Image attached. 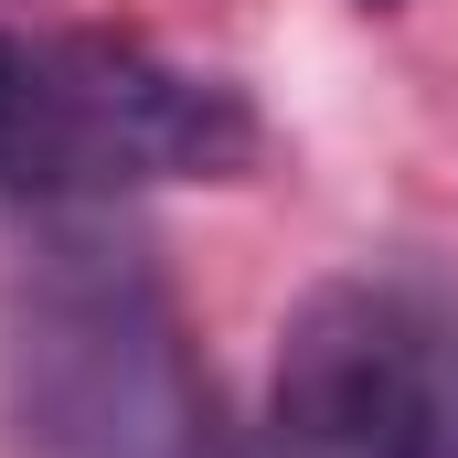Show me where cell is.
<instances>
[{
    "instance_id": "6da1fadb",
    "label": "cell",
    "mask_w": 458,
    "mask_h": 458,
    "mask_svg": "<svg viewBox=\"0 0 458 458\" xmlns=\"http://www.w3.org/2000/svg\"><path fill=\"white\" fill-rule=\"evenodd\" d=\"M0 416L21 458H225L160 267L97 225H43L0 267Z\"/></svg>"
},
{
    "instance_id": "7a4b0ae2",
    "label": "cell",
    "mask_w": 458,
    "mask_h": 458,
    "mask_svg": "<svg viewBox=\"0 0 458 458\" xmlns=\"http://www.w3.org/2000/svg\"><path fill=\"white\" fill-rule=\"evenodd\" d=\"M256 171V107L225 75L117 32H0V192L107 203Z\"/></svg>"
},
{
    "instance_id": "3957f363",
    "label": "cell",
    "mask_w": 458,
    "mask_h": 458,
    "mask_svg": "<svg viewBox=\"0 0 458 458\" xmlns=\"http://www.w3.org/2000/svg\"><path fill=\"white\" fill-rule=\"evenodd\" d=\"M267 458H458V310L416 277H331L288 310Z\"/></svg>"
},
{
    "instance_id": "277c9868",
    "label": "cell",
    "mask_w": 458,
    "mask_h": 458,
    "mask_svg": "<svg viewBox=\"0 0 458 458\" xmlns=\"http://www.w3.org/2000/svg\"><path fill=\"white\" fill-rule=\"evenodd\" d=\"M362 11H405V0H362Z\"/></svg>"
}]
</instances>
